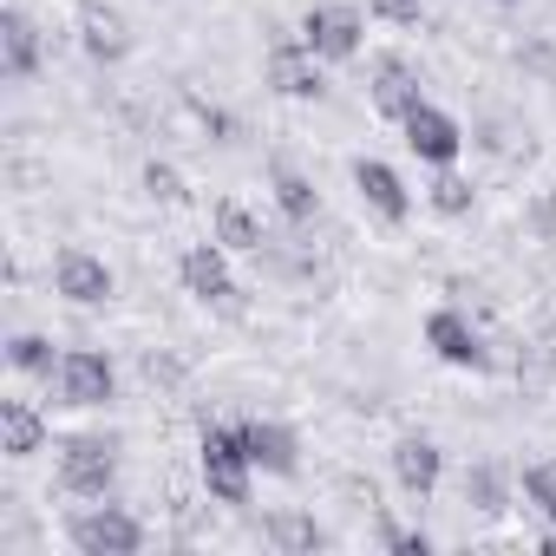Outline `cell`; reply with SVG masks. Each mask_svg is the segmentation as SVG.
Instances as JSON below:
<instances>
[{
    "instance_id": "cell-29",
    "label": "cell",
    "mask_w": 556,
    "mask_h": 556,
    "mask_svg": "<svg viewBox=\"0 0 556 556\" xmlns=\"http://www.w3.org/2000/svg\"><path fill=\"white\" fill-rule=\"evenodd\" d=\"M549 203H556V190H549Z\"/></svg>"
},
{
    "instance_id": "cell-15",
    "label": "cell",
    "mask_w": 556,
    "mask_h": 556,
    "mask_svg": "<svg viewBox=\"0 0 556 556\" xmlns=\"http://www.w3.org/2000/svg\"><path fill=\"white\" fill-rule=\"evenodd\" d=\"M242 445L255 458V471H275V478H295V432L282 419H242Z\"/></svg>"
},
{
    "instance_id": "cell-14",
    "label": "cell",
    "mask_w": 556,
    "mask_h": 556,
    "mask_svg": "<svg viewBox=\"0 0 556 556\" xmlns=\"http://www.w3.org/2000/svg\"><path fill=\"white\" fill-rule=\"evenodd\" d=\"M0 73H8L14 86H27V79L40 73V27H34L21 8L0 14Z\"/></svg>"
},
{
    "instance_id": "cell-12",
    "label": "cell",
    "mask_w": 556,
    "mask_h": 556,
    "mask_svg": "<svg viewBox=\"0 0 556 556\" xmlns=\"http://www.w3.org/2000/svg\"><path fill=\"white\" fill-rule=\"evenodd\" d=\"M354 190L367 197V210H374L380 223H406V216H413V190H406L400 170L380 164V157H361V164H354Z\"/></svg>"
},
{
    "instance_id": "cell-20",
    "label": "cell",
    "mask_w": 556,
    "mask_h": 556,
    "mask_svg": "<svg viewBox=\"0 0 556 556\" xmlns=\"http://www.w3.org/2000/svg\"><path fill=\"white\" fill-rule=\"evenodd\" d=\"M268 184H275V203H282V216H289V223H315L321 197H315V184H308L302 170H289V164H275V170H268Z\"/></svg>"
},
{
    "instance_id": "cell-28",
    "label": "cell",
    "mask_w": 556,
    "mask_h": 556,
    "mask_svg": "<svg viewBox=\"0 0 556 556\" xmlns=\"http://www.w3.org/2000/svg\"><path fill=\"white\" fill-rule=\"evenodd\" d=\"M497 8H510V0H497Z\"/></svg>"
},
{
    "instance_id": "cell-26",
    "label": "cell",
    "mask_w": 556,
    "mask_h": 556,
    "mask_svg": "<svg viewBox=\"0 0 556 556\" xmlns=\"http://www.w3.org/2000/svg\"><path fill=\"white\" fill-rule=\"evenodd\" d=\"M367 8L380 21H393V27H419V0H367Z\"/></svg>"
},
{
    "instance_id": "cell-2",
    "label": "cell",
    "mask_w": 556,
    "mask_h": 556,
    "mask_svg": "<svg viewBox=\"0 0 556 556\" xmlns=\"http://www.w3.org/2000/svg\"><path fill=\"white\" fill-rule=\"evenodd\" d=\"M66 543L79 556H138L144 549V523L125 504H99V510H79L66 523Z\"/></svg>"
},
{
    "instance_id": "cell-21",
    "label": "cell",
    "mask_w": 556,
    "mask_h": 556,
    "mask_svg": "<svg viewBox=\"0 0 556 556\" xmlns=\"http://www.w3.org/2000/svg\"><path fill=\"white\" fill-rule=\"evenodd\" d=\"M471 197H478V190H471V177H458L452 164L426 184V203H432L439 216H471Z\"/></svg>"
},
{
    "instance_id": "cell-3",
    "label": "cell",
    "mask_w": 556,
    "mask_h": 556,
    "mask_svg": "<svg viewBox=\"0 0 556 556\" xmlns=\"http://www.w3.org/2000/svg\"><path fill=\"white\" fill-rule=\"evenodd\" d=\"M400 131H406V151H413L419 164H432V170L458 164V151H465V131H458V118H452V112H439L432 99H419V105L400 118Z\"/></svg>"
},
{
    "instance_id": "cell-13",
    "label": "cell",
    "mask_w": 556,
    "mask_h": 556,
    "mask_svg": "<svg viewBox=\"0 0 556 556\" xmlns=\"http://www.w3.org/2000/svg\"><path fill=\"white\" fill-rule=\"evenodd\" d=\"M79 40H86V53L99 66H118L131 53V21L118 8H105V0H86V8H79Z\"/></svg>"
},
{
    "instance_id": "cell-5",
    "label": "cell",
    "mask_w": 556,
    "mask_h": 556,
    "mask_svg": "<svg viewBox=\"0 0 556 556\" xmlns=\"http://www.w3.org/2000/svg\"><path fill=\"white\" fill-rule=\"evenodd\" d=\"M112 478H118V458H112L105 439H66L60 445V484L73 497H105Z\"/></svg>"
},
{
    "instance_id": "cell-23",
    "label": "cell",
    "mask_w": 556,
    "mask_h": 556,
    "mask_svg": "<svg viewBox=\"0 0 556 556\" xmlns=\"http://www.w3.org/2000/svg\"><path fill=\"white\" fill-rule=\"evenodd\" d=\"M8 367H14V374H47V380H53L60 361H53V341H47V334H14V341H8Z\"/></svg>"
},
{
    "instance_id": "cell-8",
    "label": "cell",
    "mask_w": 556,
    "mask_h": 556,
    "mask_svg": "<svg viewBox=\"0 0 556 556\" xmlns=\"http://www.w3.org/2000/svg\"><path fill=\"white\" fill-rule=\"evenodd\" d=\"M53 289H60L73 308H99V302H112V268H105L92 249H60V262H53Z\"/></svg>"
},
{
    "instance_id": "cell-7",
    "label": "cell",
    "mask_w": 556,
    "mask_h": 556,
    "mask_svg": "<svg viewBox=\"0 0 556 556\" xmlns=\"http://www.w3.org/2000/svg\"><path fill=\"white\" fill-rule=\"evenodd\" d=\"M268 86L282 99H321L328 92V73H321V53L308 40H282L268 53Z\"/></svg>"
},
{
    "instance_id": "cell-10",
    "label": "cell",
    "mask_w": 556,
    "mask_h": 556,
    "mask_svg": "<svg viewBox=\"0 0 556 556\" xmlns=\"http://www.w3.org/2000/svg\"><path fill=\"white\" fill-rule=\"evenodd\" d=\"M177 275H184V289L197 302H229L236 295V275H229V249L223 242H190L184 262H177Z\"/></svg>"
},
{
    "instance_id": "cell-4",
    "label": "cell",
    "mask_w": 556,
    "mask_h": 556,
    "mask_svg": "<svg viewBox=\"0 0 556 556\" xmlns=\"http://www.w3.org/2000/svg\"><path fill=\"white\" fill-rule=\"evenodd\" d=\"M53 380H60V400L66 406H105L112 393H118V374H112V361L105 354H92V348H66L60 354V367H53Z\"/></svg>"
},
{
    "instance_id": "cell-19",
    "label": "cell",
    "mask_w": 556,
    "mask_h": 556,
    "mask_svg": "<svg viewBox=\"0 0 556 556\" xmlns=\"http://www.w3.org/2000/svg\"><path fill=\"white\" fill-rule=\"evenodd\" d=\"M216 242H223L229 255H255L268 236H262V223H255V210H249V203L223 197V203H216Z\"/></svg>"
},
{
    "instance_id": "cell-24",
    "label": "cell",
    "mask_w": 556,
    "mask_h": 556,
    "mask_svg": "<svg viewBox=\"0 0 556 556\" xmlns=\"http://www.w3.org/2000/svg\"><path fill=\"white\" fill-rule=\"evenodd\" d=\"M523 497L556 523V465H523Z\"/></svg>"
},
{
    "instance_id": "cell-22",
    "label": "cell",
    "mask_w": 556,
    "mask_h": 556,
    "mask_svg": "<svg viewBox=\"0 0 556 556\" xmlns=\"http://www.w3.org/2000/svg\"><path fill=\"white\" fill-rule=\"evenodd\" d=\"M458 491H465V504H471V510H484V517H497V510H504V471H497V465H471Z\"/></svg>"
},
{
    "instance_id": "cell-17",
    "label": "cell",
    "mask_w": 556,
    "mask_h": 556,
    "mask_svg": "<svg viewBox=\"0 0 556 556\" xmlns=\"http://www.w3.org/2000/svg\"><path fill=\"white\" fill-rule=\"evenodd\" d=\"M40 445H47L40 406H27V400H0V452H8V458H34Z\"/></svg>"
},
{
    "instance_id": "cell-1",
    "label": "cell",
    "mask_w": 556,
    "mask_h": 556,
    "mask_svg": "<svg viewBox=\"0 0 556 556\" xmlns=\"http://www.w3.org/2000/svg\"><path fill=\"white\" fill-rule=\"evenodd\" d=\"M203 484L216 504H249V484H255V458L242 445V426H203Z\"/></svg>"
},
{
    "instance_id": "cell-6",
    "label": "cell",
    "mask_w": 556,
    "mask_h": 556,
    "mask_svg": "<svg viewBox=\"0 0 556 556\" xmlns=\"http://www.w3.org/2000/svg\"><path fill=\"white\" fill-rule=\"evenodd\" d=\"M302 40H308L321 60H354L361 40H367V21H361L354 8H334V0H321V8H308V21H302Z\"/></svg>"
},
{
    "instance_id": "cell-9",
    "label": "cell",
    "mask_w": 556,
    "mask_h": 556,
    "mask_svg": "<svg viewBox=\"0 0 556 556\" xmlns=\"http://www.w3.org/2000/svg\"><path fill=\"white\" fill-rule=\"evenodd\" d=\"M426 348L445 367H484V341H478V328H471L465 308H432L426 315Z\"/></svg>"
},
{
    "instance_id": "cell-18",
    "label": "cell",
    "mask_w": 556,
    "mask_h": 556,
    "mask_svg": "<svg viewBox=\"0 0 556 556\" xmlns=\"http://www.w3.org/2000/svg\"><path fill=\"white\" fill-rule=\"evenodd\" d=\"M262 543L282 549V556H308V549H321V523L308 510H268L262 517Z\"/></svg>"
},
{
    "instance_id": "cell-11",
    "label": "cell",
    "mask_w": 556,
    "mask_h": 556,
    "mask_svg": "<svg viewBox=\"0 0 556 556\" xmlns=\"http://www.w3.org/2000/svg\"><path fill=\"white\" fill-rule=\"evenodd\" d=\"M367 99H374V112H380V118H393V125H400L426 92H419V73H413L406 60H393V53H387V60H374V73H367Z\"/></svg>"
},
{
    "instance_id": "cell-27",
    "label": "cell",
    "mask_w": 556,
    "mask_h": 556,
    "mask_svg": "<svg viewBox=\"0 0 556 556\" xmlns=\"http://www.w3.org/2000/svg\"><path fill=\"white\" fill-rule=\"evenodd\" d=\"M387 549H400V556H426L432 536H426V530H387Z\"/></svg>"
},
{
    "instance_id": "cell-25",
    "label": "cell",
    "mask_w": 556,
    "mask_h": 556,
    "mask_svg": "<svg viewBox=\"0 0 556 556\" xmlns=\"http://www.w3.org/2000/svg\"><path fill=\"white\" fill-rule=\"evenodd\" d=\"M144 190H151L157 203H184V177H177L170 164H144Z\"/></svg>"
},
{
    "instance_id": "cell-16",
    "label": "cell",
    "mask_w": 556,
    "mask_h": 556,
    "mask_svg": "<svg viewBox=\"0 0 556 556\" xmlns=\"http://www.w3.org/2000/svg\"><path fill=\"white\" fill-rule=\"evenodd\" d=\"M393 478H400V491L432 497L439 478H445V452H439L432 439H400V445H393Z\"/></svg>"
}]
</instances>
